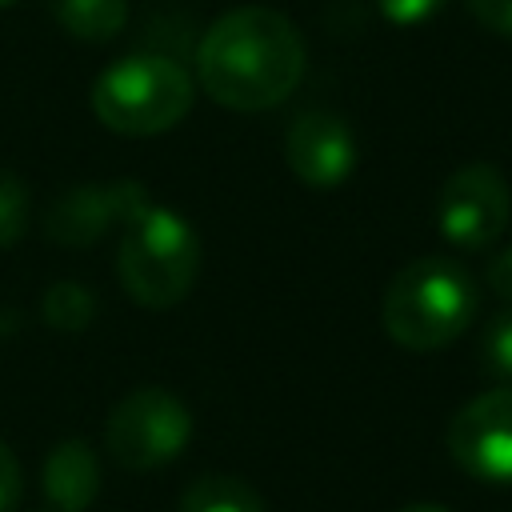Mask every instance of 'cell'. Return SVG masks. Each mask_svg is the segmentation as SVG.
I'll list each match as a JSON object with an SVG mask.
<instances>
[{
    "instance_id": "10",
    "label": "cell",
    "mask_w": 512,
    "mask_h": 512,
    "mask_svg": "<svg viewBox=\"0 0 512 512\" xmlns=\"http://www.w3.org/2000/svg\"><path fill=\"white\" fill-rule=\"evenodd\" d=\"M40 484L56 512H88L100 496V460L84 440H60L44 460Z\"/></svg>"
},
{
    "instance_id": "17",
    "label": "cell",
    "mask_w": 512,
    "mask_h": 512,
    "mask_svg": "<svg viewBox=\"0 0 512 512\" xmlns=\"http://www.w3.org/2000/svg\"><path fill=\"white\" fill-rule=\"evenodd\" d=\"M464 4H468L472 20H476L484 32L512 40V0H464Z\"/></svg>"
},
{
    "instance_id": "4",
    "label": "cell",
    "mask_w": 512,
    "mask_h": 512,
    "mask_svg": "<svg viewBox=\"0 0 512 512\" xmlns=\"http://www.w3.org/2000/svg\"><path fill=\"white\" fill-rule=\"evenodd\" d=\"M196 100V80L168 56H120L88 92L92 116L116 136H160L176 128Z\"/></svg>"
},
{
    "instance_id": "13",
    "label": "cell",
    "mask_w": 512,
    "mask_h": 512,
    "mask_svg": "<svg viewBox=\"0 0 512 512\" xmlns=\"http://www.w3.org/2000/svg\"><path fill=\"white\" fill-rule=\"evenodd\" d=\"M40 316L56 332H84L96 320V296L80 280H56L40 300Z\"/></svg>"
},
{
    "instance_id": "2",
    "label": "cell",
    "mask_w": 512,
    "mask_h": 512,
    "mask_svg": "<svg viewBox=\"0 0 512 512\" xmlns=\"http://www.w3.org/2000/svg\"><path fill=\"white\" fill-rule=\"evenodd\" d=\"M476 308V276L456 256H416L388 280L380 320L392 344L408 352H436L468 332Z\"/></svg>"
},
{
    "instance_id": "18",
    "label": "cell",
    "mask_w": 512,
    "mask_h": 512,
    "mask_svg": "<svg viewBox=\"0 0 512 512\" xmlns=\"http://www.w3.org/2000/svg\"><path fill=\"white\" fill-rule=\"evenodd\" d=\"M20 492H24L20 460H16V452L0 440V512H12V508H16V500H20Z\"/></svg>"
},
{
    "instance_id": "3",
    "label": "cell",
    "mask_w": 512,
    "mask_h": 512,
    "mask_svg": "<svg viewBox=\"0 0 512 512\" xmlns=\"http://www.w3.org/2000/svg\"><path fill=\"white\" fill-rule=\"evenodd\" d=\"M204 244L196 228L164 204H144L124 228L116 244V280L132 304L164 312L176 308L200 276Z\"/></svg>"
},
{
    "instance_id": "7",
    "label": "cell",
    "mask_w": 512,
    "mask_h": 512,
    "mask_svg": "<svg viewBox=\"0 0 512 512\" xmlns=\"http://www.w3.org/2000/svg\"><path fill=\"white\" fill-rule=\"evenodd\" d=\"M144 204H148V188L132 176L72 184L48 204L44 236L60 248H92L112 228H124Z\"/></svg>"
},
{
    "instance_id": "20",
    "label": "cell",
    "mask_w": 512,
    "mask_h": 512,
    "mask_svg": "<svg viewBox=\"0 0 512 512\" xmlns=\"http://www.w3.org/2000/svg\"><path fill=\"white\" fill-rule=\"evenodd\" d=\"M400 512H448V508H440V504H408Z\"/></svg>"
},
{
    "instance_id": "14",
    "label": "cell",
    "mask_w": 512,
    "mask_h": 512,
    "mask_svg": "<svg viewBox=\"0 0 512 512\" xmlns=\"http://www.w3.org/2000/svg\"><path fill=\"white\" fill-rule=\"evenodd\" d=\"M32 220L28 184L16 172H0V248H12Z\"/></svg>"
},
{
    "instance_id": "19",
    "label": "cell",
    "mask_w": 512,
    "mask_h": 512,
    "mask_svg": "<svg viewBox=\"0 0 512 512\" xmlns=\"http://www.w3.org/2000/svg\"><path fill=\"white\" fill-rule=\"evenodd\" d=\"M484 284L512 308V244L500 248V252L488 260V268H484Z\"/></svg>"
},
{
    "instance_id": "16",
    "label": "cell",
    "mask_w": 512,
    "mask_h": 512,
    "mask_svg": "<svg viewBox=\"0 0 512 512\" xmlns=\"http://www.w3.org/2000/svg\"><path fill=\"white\" fill-rule=\"evenodd\" d=\"M372 4H376V12L388 24H396V28H420L432 16H440L448 0H372Z\"/></svg>"
},
{
    "instance_id": "1",
    "label": "cell",
    "mask_w": 512,
    "mask_h": 512,
    "mask_svg": "<svg viewBox=\"0 0 512 512\" xmlns=\"http://www.w3.org/2000/svg\"><path fill=\"white\" fill-rule=\"evenodd\" d=\"M300 28L264 4H244L208 24L196 44V84L232 112H268L304 80Z\"/></svg>"
},
{
    "instance_id": "11",
    "label": "cell",
    "mask_w": 512,
    "mask_h": 512,
    "mask_svg": "<svg viewBox=\"0 0 512 512\" xmlns=\"http://www.w3.org/2000/svg\"><path fill=\"white\" fill-rule=\"evenodd\" d=\"M52 20L84 44H108L128 24V0H48Z\"/></svg>"
},
{
    "instance_id": "12",
    "label": "cell",
    "mask_w": 512,
    "mask_h": 512,
    "mask_svg": "<svg viewBox=\"0 0 512 512\" xmlns=\"http://www.w3.org/2000/svg\"><path fill=\"white\" fill-rule=\"evenodd\" d=\"M180 512H268V508L248 480L212 472V476H200L184 488Z\"/></svg>"
},
{
    "instance_id": "6",
    "label": "cell",
    "mask_w": 512,
    "mask_h": 512,
    "mask_svg": "<svg viewBox=\"0 0 512 512\" xmlns=\"http://www.w3.org/2000/svg\"><path fill=\"white\" fill-rule=\"evenodd\" d=\"M436 228L460 252L492 248L512 220V188L488 160L456 168L436 192Z\"/></svg>"
},
{
    "instance_id": "8",
    "label": "cell",
    "mask_w": 512,
    "mask_h": 512,
    "mask_svg": "<svg viewBox=\"0 0 512 512\" xmlns=\"http://www.w3.org/2000/svg\"><path fill=\"white\" fill-rule=\"evenodd\" d=\"M448 452L468 476L512 484V384L480 392L452 416Z\"/></svg>"
},
{
    "instance_id": "9",
    "label": "cell",
    "mask_w": 512,
    "mask_h": 512,
    "mask_svg": "<svg viewBox=\"0 0 512 512\" xmlns=\"http://www.w3.org/2000/svg\"><path fill=\"white\" fill-rule=\"evenodd\" d=\"M284 160H288V168L300 184H308L316 192H328V188H340L356 172L360 144H356V132L344 116L312 108V112H300L288 124Z\"/></svg>"
},
{
    "instance_id": "5",
    "label": "cell",
    "mask_w": 512,
    "mask_h": 512,
    "mask_svg": "<svg viewBox=\"0 0 512 512\" xmlns=\"http://www.w3.org/2000/svg\"><path fill=\"white\" fill-rule=\"evenodd\" d=\"M192 440V412L168 388H136L112 404L104 444L128 472H156L172 464Z\"/></svg>"
},
{
    "instance_id": "21",
    "label": "cell",
    "mask_w": 512,
    "mask_h": 512,
    "mask_svg": "<svg viewBox=\"0 0 512 512\" xmlns=\"http://www.w3.org/2000/svg\"><path fill=\"white\" fill-rule=\"evenodd\" d=\"M8 4H16V0H0V8H8Z\"/></svg>"
},
{
    "instance_id": "15",
    "label": "cell",
    "mask_w": 512,
    "mask_h": 512,
    "mask_svg": "<svg viewBox=\"0 0 512 512\" xmlns=\"http://www.w3.org/2000/svg\"><path fill=\"white\" fill-rule=\"evenodd\" d=\"M480 360L488 376L512 384V308L488 320L484 340H480Z\"/></svg>"
}]
</instances>
